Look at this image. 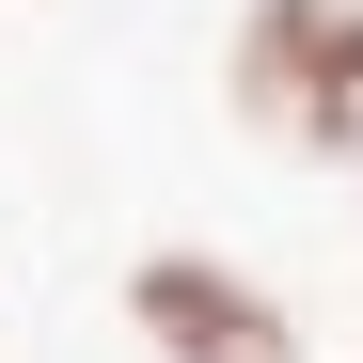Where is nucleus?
Masks as SVG:
<instances>
[{
	"label": "nucleus",
	"mask_w": 363,
	"mask_h": 363,
	"mask_svg": "<svg viewBox=\"0 0 363 363\" xmlns=\"http://www.w3.org/2000/svg\"><path fill=\"white\" fill-rule=\"evenodd\" d=\"M221 95H237L253 143L316 158V174H363V0H237Z\"/></svg>",
	"instance_id": "nucleus-1"
},
{
	"label": "nucleus",
	"mask_w": 363,
	"mask_h": 363,
	"mask_svg": "<svg viewBox=\"0 0 363 363\" xmlns=\"http://www.w3.org/2000/svg\"><path fill=\"white\" fill-rule=\"evenodd\" d=\"M127 316H143L158 363H300V316L237 253H143L127 269Z\"/></svg>",
	"instance_id": "nucleus-2"
}]
</instances>
